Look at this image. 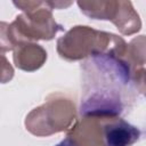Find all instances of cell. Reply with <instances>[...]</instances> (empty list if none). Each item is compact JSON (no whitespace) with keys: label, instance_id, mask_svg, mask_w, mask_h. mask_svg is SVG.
<instances>
[{"label":"cell","instance_id":"cell-1","mask_svg":"<svg viewBox=\"0 0 146 146\" xmlns=\"http://www.w3.org/2000/svg\"><path fill=\"white\" fill-rule=\"evenodd\" d=\"M79 112L83 116H120L133 97L125 62L107 52H92L81 63Z\"/></svg>","mask_w":146,"mask_h":146},{"label":"cell","instance_id":"cell-2","mask_svg":"<svg viewBox=\"0 0 146 146\" xmlns=\"http://www.w3.org/2000/svg\"><path fill=\"white\" fill-rule=\"evenodd\" d=\"M104 136L106 146H130L139 139L140 130L124 120H119L105 125Z\"/></svg>","mask_w":146,"mask_h":146},{"label":"cell","instance_id":"cell-3","mask_svg":"<svg viewBox=\"0 0 146 146\" xmlns=\"http://www.w3.org/2000/svg\"><path fill=\"white\" fill-rule=\"evenodd\" d=\"M55 146H79L75 141H73L71 138H65L63 140H60L58 144H56Z\"/></svg>","mask_w":146,"mask_h":146}]
</instances>
